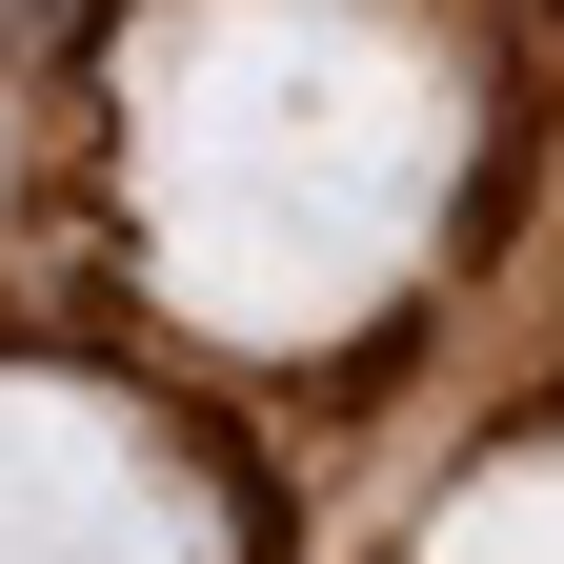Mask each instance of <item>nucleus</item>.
<instances>
[{
    "label": "nucleus",
    "mask_w": 564,
    "mask_h": 564,
    "mask_svg": "<svg viewBox=\"0 0 564 564\" xmlns=\"http://www.w3.org/2000/svg\"><path fill=\"white\" fill-rule=\"evenodd\" d=\"M544 21H564V0H544Z\"/></svg>",
    "instance_id": "f257e3e1"
}]
</instances>
